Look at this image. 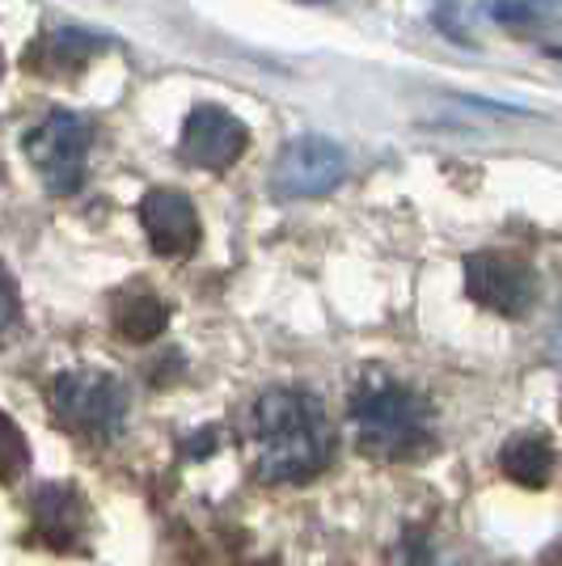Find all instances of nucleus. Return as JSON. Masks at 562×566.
I'll return each instance as SVG.
<instances>
[{"label": "nucleus", "mask_w": 562, "mask_h": 566, "mask_svg": "<svg viewBox=\"0 0 562 566\" xmlns=\"http://www.w3.org/2000/svg\"><path fill=\"white\" fill-rule=\"evenodd\" d=\"M0 72H4V64H0Z\"/></svg>", "instance_id": "dca6fc26"}, {"label": "nucleus", "mask_w": 562, "mask_h": 566, "mask_svg": "<svg viewBox=\"0 0 562 566\" xmlns=\"http://www.w3.org/2000/svg\"><path fill=\"white\" fill-rule=\"evenodd\" d=\"M13 322H18V292H13L9 275H0V331H9Z\"/></svg>", "instance_id": "2eb2a0df"}, {"label": "nucleus", "mask_w": 562, "mask_h": 566, "mask_svg": "<svg viewBox=\"0 0 562 566\" xmlns=\"http://www.w3.org/2000/svg\"><path fill=\"white\" fill-rule=\"evenodd\" d=\"M183 161L199 169H229L250 148L246 123L225 106H195L183 123Z\"/></svg>", "instance_id": "0eeeda50"}, {"label": "nucleus", "mask_w": 562, "mask_h": 566, "mask_svg": "<svg viewBox=\"0 0 562 566\" xmlns=\"http://www.w3.org/2000/svg\"><path fill=\"white\" fill-rule=\"evenodd\" d=\"M34 528L55 549H72L85 533V503L72 486H43L34 495Z\"/></svg>", "instance_id": "1a4fd4ad"}, {"label": "nucleus", "mask_w": 562, "mask_h": 566, "mask_svg": "<svg viewBox=\"0 0 562 566\" xmlns=\"http://www.w3.org/2000/svg\"><path fill=\"white\" fill-rule=\"evenodd\" d=\"M90 140H94V127L72 111H51L39 127L25 132V157L39 169L51 195H72L81 187Z\"/></svg>", "instance_id": "20e7f679"}, {"label": "nucleus", "mask_w": 562, "mask_h": 566, "mask_svg": "<svg viewBox=\"0 0 562 566\" xmlns=\"http://www.w3.org/2000/svg\"><path fill=\"white\" fill-rule=\"evenodd\" d=\"M39 51H43L48 69H76V64H85L97 51V39L81 34V30H55Z\"/></svg>", "instance_id": "f8f14e48"}, {"label": "nucleus", "mask_w": 562, "mask_h": 566, "mask_svg": "<svg viewBox=\"0 0 562 566\" xmlns=\"http://www.w3.org/2000/svg\"><path fill=\"white\" fill-rule=\"evenodd\" d=\"M499 470L512 478L516 486H529V491H541L545 482H550V473H554V449H550V440L545 436H516L503 444L499 452Z\"/></svg>", "instance_id": "9d476101"}, {"label": "nucleus", "mask_w": 562, "mask_h": 566, "mask_svg": "<svg viewBox=\"0 0 562 566\" xmlns=\"http://www.w3.org/2000/svg\"><path fill=\"white\" fill-rule=\"evenodd\" d=\"M30 465V444H25L22 427L0 410V482H18Z\"/></svg>", "instance_id": "ddd939ff"}, {"label": "nucleus", "mask_w": 562, "mask_h": 566, "mask_svg": "<svg viewBox=\"0 0 562 566\" xmlns=\"http://www.w3.org/2000/svg\"><path fill=\"white\" fill-rule=\"evenodd\" d=\"M436 415L423 394L389 377H364L352 389L355 449L368 461H410L431 444Z\"/></svg>", "instance_id": "f03ea898"}, {"label": "nucleus", "mask_w": 562, "mask_h": 566, "mask_svg": "<svg viewBox=\"0 0 562 566\" xmlns=\"http://www.w3.org/2000/svg\"><path fill=\"white\" fill-rule=\"evenodd\" d=\"M466 292L499 317H524L533 308V296H538V280L512 254H469Z\"/></svg>", "instance_id": "423d86ee"}, {"label": "nucleus", "mask_w": 562, "mask_h": 566, "mask_svg": "<svg viewBox=\"0 0 562 566\" xmlns=\"http://www.w3.org/2000/svg\"><path fill=\"white\" fill-rule=\"evenodd\" d=\"M140 220L148 241H153V250L162 259H183L204 237L199 212H195V203L183 190H148L140 203Z\"/></svg>", "instance_id": "6e6552de"}, {"label": "nucleus", "mask_w": 562, "mask_h": 566, "mask_svg": "<svg viewBox=\"0 0 562 566\" xmlns=\"http://www.w3.org/2000/svg\"><path fill=\"white\" fill-rule=\"evenodd\" d=\"M51 415L55 423L81 436V440H111L127 423V385L111 373H97V368H72L60 373L48 389Z\"/></svg>", "instance_id": "7ed1b4c3"}, {"label": "nucleus", "mask_w": 562, "mask_h": 566, "mask_svg": "<svg viewBox=\"0 0 562 566\" xmlns=\"http://www.w3.org/2000/svg\"><path fill=\"white\" fill-rule=\"evenodd\" d=\"M343 174H347V157L339 144L322 136H301V140L283 144L271 169V187L280 199H318L339 187Z\"/></svg>", "instance_id": "39448f33"}, {"label": "nucleus", "mask_w": 562, "mask_h": 566, "mask_svg": "<svg viewBox=\"0 0 562 566\" xmlns=\"http://www.w3.org/2000/svg\"><path fill=\"white\" fill-rule=\"evenodd\" d=\"M246 457L258 482L296 486L330 465L334 457V427L326 406L309 389L280 385L258 394L246 410Z\"/></svg>", "instance_id": "f257e3e1"}, {"label": "nucleus", "mask_w": 562, "mask_h": 566, "mask_svg": "<svg viewBox=\"0 0 562 566\" xmlns=\"http://www.w3.org/2000/svg\"><path fill=\"white\" fill-rule=\"evenodd\" d=\"M165 322H169V308H165L162 296H153V292H123L115 301V331L123 338H132V343H148V338H157L165 331Z\"/></svg>", "instance_id": "9b49d317"}, {"label": "nucleus", "mask_w": 562, "mask_h": 566, "mask_svg": "<svg viewBox=\"0 0 562 566\" xmlns=\"http://www.w3.org/2000/svg\"><path fill=\"white\" fill-rule=\"evenodd\" d=\"M491 18L495 22H516V25L541 22V13L533 0H491Z\"/></svg>", "instance_id": "4468645a"}]
</instances>
